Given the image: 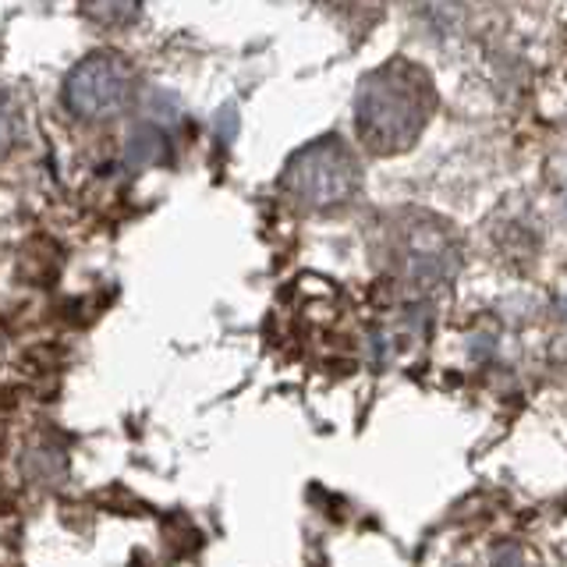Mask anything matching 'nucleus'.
I'll list each match as a JSON object with an SVG mask.
<instances>
[{
  "label": "nucleus",
  "mask_w": 567,
  "mask_h": 567,
  "mask_svg": "<svg viewBox=\"0 0 567 567\" xmlns=\"http://www.w3.org/2000/svg\"><path fill=\"white\" fill-rule=\"evenodd\" d=\"M422 106L408 82H386L369 89L359 106V132L372 153H401L422 128Z\"/></svg>",
  "instance_id": "f257e3e1"
},
{
  "label": "nucleus",
  "mask_w": 567,
  "mask_h": 567,
  "mask_svg": "<svg viewBox=\"0 0 567 567\" xmlns=\"http://www.w3.org/2000/svg\"><path fill=\"white\" fill-rule=\"evenodd\" d=\"M354 177L359 174H354L351 156L333 142H323V146H312L295 159L288 171V185L301 203L337 206L354 192Z\"/></svg>",
  "instance_id": "f03ea898"
},
{
  "label": "nucleus",
  "mask_w": 567,
  "mask_h": 567,
  "mask_svg": "<svg viewBox=\"0 0 567 567\" xmlns=\"http://www.w3.org/2000/svg\"><path fill=\"white\" fill-rule=\"evenodd\" d=\"M493 567H525V557H522V549H514V546H504L501 554H496Z\"/></svg>",
  "instance_id": "7ed1b4c3"
}]
</instances>
